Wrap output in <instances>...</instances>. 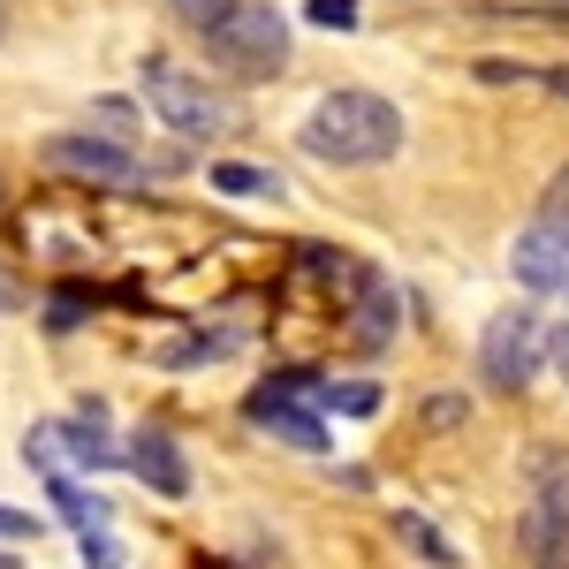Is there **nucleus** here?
I'll return each instance as SVG.
<instances>
[{
	"label": "nucleus",
	"instance_id": "1",
	"mask_svg": "<svg viewBox=\"0 0 569 569\" xmlns=\"http://www.w3.org/2000/svg\"><path fill=\"white\" fill-rule=\"evenodd\" d=\"M402 137H410V122H402L395 99H380V91H327L305 114L297 144L311 160H327V168H380V160L402 152Z\"/></svg>",
	"mask_w": 569,
	"mask_h": 569
},
{
	"label": "nucleus",
	"instance_id": "2",
	"mask_svg": "<svg viewBox=\"0 0 569 569\" xmlns=\"http://www.w3.org/2000/svg\"><path fill=\"white\" fill-rule=\"evenodd\" d=\"M137 91H144V114H152L168 137H182V144H213V137L236 130L228 91H220L213 77L168 61V53H144V61H137Z\"/></svg>",
	"mask_w": 569,
	"mask_h": 569
},
{
	"label": "nucleus",
	"instance_id": "3",
	"mask_svg": "<svg viewBox=\"0 0 569 569\" xmlns=\"http://www.w3.org/2000/svg\"><path fill=\"white\" fill-rule=\"evenodd\" d=\"M23 463L46 471V479H77V471H114L122 448H114V433H107V410L84 402L77 418H46V426H31V433H23Z\"/></svg>",
	"mask_w": 569,
	"mask_h": 569
},
{
	"label": "nucleus",
	"instance_id": "4",
	"mask_svg": "<svg viewBox=\"0 0 569 569\" xmlns=\"http://www.w3.org/2000/svg\"><path fill=\"white\" fill-rule=\"evenodd\" d=\"M206 46H213V69H220V77H243V84L281 77V69H289V16H281V8H266V0H243V8H236Z\"/></svg>",
	"mask_w": 569,
	"mask_h": 569
},
{
	"label": "nucleus",
	"instance_id": "5",
	"mask_svg": "<svg viewBox=\"0 0 569 569\" xmlns=\"http://www.w3.org/2000/svg\"><path fill=\"white\" fill-rule=\"evenodd\" d=\"M517 547L531 569H569V463L539 456L531 471V509L517 517Z\"/></svg>",
	"mask_w": 569,
	"mask_h": 569
},
{
	"label": "nucleus",
	"instance_id": "6",
	"mask_svg": "<svg viewBox=\"0 0 569 569\" xmlns=\"http://www.w3.org/2000/svg\"><path fill=\"white\" fill-rule=\"evenodd\" d=\"M46 168L91 182V190H152V176H160V168H144V160H137L130 144H107V137H91V130L46 137Z\"/></svg>",
	"mask_w": 569,
	"mask_h": 569
},
{
	"label": "nucleus",
	"instance_id": "7",
	"mask_svg": "<svg viewBox=\"0 0 569 569\" xmlns=\"http://www.w3.org/2000/svg\"><path fill=\"white\" fill-rule=\"evenodd\" d=\"M479 365H486V388L517 395L531 388V372L547 365V335H539V319L531 311H493L479 335Z\"/></svg>",
	"mask_w": 569,
	"mask_h": 569
},
{
	"label": "nucleus",
	"instance_id": "8",
	"mask_svg": "<svg viewBox=\"0 0 569 569\" xmlns=\"http://www.w3.org/2000/svg\"><path fill=\"white\" fill-rule=\"evenodd\" d=\"M509 266H517V281L539 289V297H569V236H555L547 220H531L525 236H517Z\"/></svg>",
	"mask_w": 569,
	"mask_h": 569
},
{
	"label": "nucleus",
	"instance_id": "9",
	"mask_svg": "<svg viewBox=\"0 0 569 569\" xmlns=\"http://www.w3.org/2000/svg\"><path fill=\"white\" fill-rule=\"evenodd\" d=\"M122 463H130L152 493H168V501H182V493H190V463H182V448L160 433V426H137V433L122 440Z\"/></svg>",
	"mask_w": 569,
	"mask_h": 569
},
{
	"label": "nucleus",
	"instance_id": "10",
	"mask_svg": "<svg viewBox=\"0 0 569 569\" xmlns=\"http://www.w3.org/2000/svg\"><path fill=\"white\" fill-rule=\"evenodd\" d=\"M395 319H402V297H395L388 281H372V273H365V281H357V342H365V350H388L395 342Z\"/></svg>",
	"mask_w": 569,
	"mask_h": 569
},
{
	"label": "nucleus",
	"instance_id": "11",
	"mask_svg": "<svg viewBox=\"0 0 569 569\" xmlns=\"http://www.w3.org/2000/svg\"><path fill=\"white\" fill-rule=\"evenodd\" d=\"M46 501L61 509V525L77 531V539H84V531H107V525H114L107 493H91V486H77V479H46Z\"/></svg>",
	"mask_w": 569,
	"mask_h": 569
},
{
	"label": "nucleus",
	"instance_id": "12",
	"mask_svg": "<svg viewBox=\"0 0 569 569\" xmlns=\"http://www.w3.org/2000/svg\"><path fill=\"white\" fill-rule=\"evenodd\" d=\"M228 350H236V327H206V335H176L168 350H152V365H168V372H198V365H220Z\"/></svg>",
	"mask_w": 569,
	"mask_h": 569
},
{
	"label": "nucleus",
	"instance_id": "13",
	"mask_svg": "<svg viewBox=\"0 0 569 569\" xmlns=\"http://www.w3.org/2000/svg\"><path fill=\"white\" fill-rule=\"evenodd\" d=\"M84 130L107 137V144H137V99H122V91L91 99V107H84Z\"/></svg>",
	"mask_w": 569,
	"mask_h": 569
},
{
	"label": "nucleus",
	"instance_id": "14",
	"mask_svg": "<svg viewBox=\"0 0 569 569\" xmlns=\"http://www.w3.org/2000/svg\"><path fill=\"white\" fill-rule=\"evenodd\" d=\"M206 176H213V190H228V198H281V182L266 176V168H251V160H213Z\"/></svg>",
	"mask_w": 569,
	"mask_h": 569
},
{
	"label": "nucleus",
	"instance_id": "15",
	"mask_svg": "<svg viewBox=\"0 0 569 569\" xmlns=\"http://www.w3.org/2000/svg\"><path fill=\"white\" fill-rule=\"evenodd\" d=\"M395 539H402L410 555H426V562H433V569H456V547H448V539H440V531L426 525V517H410V509L395 517Z\"/></svg>",
	"mask_w": 569,
	"mask_h": 569
},
{
	"label": "nucleus",
	"instance_id": "16",
	"mask_svg": "<svg viewBox=\"0 0 569 569\" xmlns=\"http://www.w3.org/2000/svg\"><path fill=\"white\" fill-rule=\"evenodd\" d=\"M236 8H243V0H168V16H176V23H190L198 39H213V31L228 23V16H236Z\"/></svg>",
	"mask_w": 569,
	"mask_h": 569
},
{
	"label": "nucleus",
	"instance_id": "17",
	"mask_svg": "<svg viewBox=\"0 0 569 569\" xmlns=\"http://www.w3.org/2000/svg\"><path fill=\"white\" fill-rule=\"evenodd\" d=\"M327 410H342V418H372V410H380V388H372V380H327Z\"/></svg>",
	"mask_w": 569,
	"mask_h": 569
},
{
	"label": "nucleus",
	"instance_id": "18",
	"mask_svg": "<svg viewBox=\"0 0 569 569\" xmlns=\"http://www.w3.org/2000/svg\"><path fill=\"white\" fill-rule=\"evenodd\" d=\"M479 16H517V23H562V31H569V8H562V0H555V8H547V0H486Z\"/></svg>",
	"mask_w": 569,
	"mask_h": 569
},
{
	"label": "nucleus",
	"instance_id": "19",
	"mask_svg": "<svg viewBox=\"0 0 569 569\" xmlns=\"http://www.w3.org/2000/svg\"><path fill=\"white\" fill-rule=\"evenodd\" d=\"M539 220H547L555 236H569V168L547 182V198H539Z\"/></svg>",
	"mask_w": 569,
	"mask_h": 569
},
{
	"label": "nucleus",
	"instance_id": "20",
	"mask_svg": "<svg viewBox=\"0 0 569 569\" xmlns=\"http://www.w3.org/2000/svg\"><path fill=\"white\" fill-rule=\"evenodd\" d=\"M311 23H327V31H350L357 23V0H305Z\"/></svg>",
	"mask_w": 569,
	"mask_h": 569
},
{
	"label": "nucleus",
	"instance_id": "21",
	"mask_svg": "<svg viewBox=\"0 0 569 569\" xmlns=\"http://www.w3.org/2000/svg\"><path fill=\"white\" fill-rule=\"evenodd\" d=\"M84 569H122V547L107 531H84Z\"/></svg>",
	"mask_w": 569,
	"mask_h": 569
},
{
	"label": "nucleus",
	"instance_id": "22",
	"mask_svg": "<svg viewBox=\"0 0 569 569\" xmlns=\"http://www.w3.org/2000/svg\"><path fill=\"white\" fill-rule=\"evenodd\" d=\"M463 410H471V402H463V395H433V402H426V426H463Z\"/></svg>",
	"mask_w": 569,
	"mask_h": 569
},
{
	"label": "nucleus",
	"instance_id": "23",
	"mask_svg": "<svg viewBox=\"0 0 569 569\" xmlns=\"http://www.w3.org/2000/svg\"><path fill=\"white\" fill-rule=\"evenodd\" d=\"M0 539H39V517H23V509H0Z\"/></svg>",
	"mask_w": 569,
	"mask_h": 569
},
{
	"label": "nucleus",
	"instance_id": "24",
	"mask_svg": "<svg viewBox=\"0 0 569 569\" xmlns=\"http://www.w3.org/2000/svg\"><path fill=\"white\" fill-rule=\"evenodd\" d=\"M547 357H555V372H562V388H569V319L547 335Z\"/></svg>",
	"mask_w": 569,
	"mask_h": 569
},
{
	"label": "nucleus",
	"instance_id": "25",
	"mask_svg": "<svg viewBox=\"0 0 569 569\" xmlns=\"http://www.w3.org/2000/svg\"><path fill=\"white\" fill-rule=\"evenodd\" d=\"M531 84H539V91H555V99H562V107H569V61H562V69H539Z\"/></svg>",
	"mask_w": 569,
	"mask_h": 569
},
{
	"label": "nucleus",
	"instance_id": "26",
	"mask_svg": "<svg viewBox=\"0 0 569 569\" xmlns=\"http://www.w3.org/2000/svg\"><path fill=\"white\" fill-rule=\"evenodd\" d=\"M0 23H8V0H0Z\"/></svg>",
	"mask_w": 569,
	"mask_h": 569
}]
</instances>
